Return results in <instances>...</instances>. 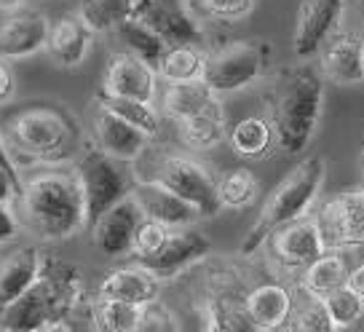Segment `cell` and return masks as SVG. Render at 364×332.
I'll return each mask as SVG.
<instances>
[{"label": "cell", "instance_id": "32", "mask_svg": "<svg viewBox=\"0 0 364 332\" xmlns=\"http://www.w3.org/2000/svg\"><path fill=\"white\" fill-rule=\"evenodd\" d=\"M260 196V180L247 166H236L217 177V198L223 209H247Z\"/></svg>", "mask_w": 364, "mask_h": 332}, {"label": "cell", "instance_id": "51", "mask_svg": "<svg viewBox=\"0 0 364 332\" xmlns=\"http://www.w3.org/2000/svg\"><path fill=\"white\" fill-rule=\"evenodd\" d=\"M282 332H284V330H282Z\"/></svg>", "mask_w": 364, "mask_h": 332}, {"label": "cell", "instance_id": "37", "mask_svg": "<svg viewBox=\"0 0 364 332\" xmlns=\"http://www.w3.org/2000/svg\"><path fill=\"white\" fill-rule=\"evenodd\" d=\"M284 332H338V330H335L332 319L327 316L324 303L306 298L300 306H295Z\"/></svg>", "mask_w": 364, "mask_h": 332}, {"label": "cell", "instance_id": "18", "mask_svg": "<svg viewBox=\"0 0 364 332\" xmlns=\"http://www.w3.org/2000/svg\"><path fill=\"white\" fill-rule=\"evenodd\" d=\"M129 196L136 201V206L145 215V220L161 223V225H166L169 230L193 228L198 220H204L193 206L185 204L182 198H177L166 188L153 183V180H136L134 177V185H132V193Z\"/></svg>", "mask_w": 364, "mask_h": 332}, {"label": "cell", "instance_id": "26", "mask_svg": "<svg viewBox=\"0 0 364 332\" xmlns=\"http://www.w3.org/2000/svg\"><path fill=\"white\" fill-rule=\"evenodd\" d=\"M153 0H80L75 14L94 35L115 33L121 24L142 16Z\"/></svg>", "mask_w": 364, "mask_h": 332}, {"label": "cell", "instance_id": "39", "mask_svg": "<svg viewBox=\"0 0 364 332\" xmlns=\"http://www.w3.org/2000/svg\"><path fill=\"white\" fill-rule=\"evenodd\" d=\"M169 233L171 230L166 225L153 223V220H142V225L136 228L134 241H132V257H134V263H142V260L153 257L166 244Z\"/></svg>", "mask_w": 364, "mask_h": 332}, {"label": "cell", "instance_id": "4", "mask_svg": "<svg viewBox=\"0 0 364 332\" xmlns=\"http://www.w3.org/2000/svg\"><path fill=\"white\" fill-rule=\"evenodd\" d=\"M86 279L78 265L68 263L57 255H43L41 276L22 298L0 311V330L3 332H51L83 295Z\"/></svg>", "mask_w": 364, "mask_h": 332}, {"label": "cell", "instance_id": "24", "mask_svg": "<svg viewBox=\"0 0 364 332\" xmlns=\"http://www.w3.org/2000/svg\"><path fill=\"white\" fill-rule=\"evenodd\" d=\"M223 105V97H217L204 80H188V83H169L161 94V115L174 124H182L188 118L204 115Z\"/></svg>", "mask_w": 364, "mask_h": 332}, {"label": "cell", "instance_id": "23", "mask_svg": "<svg viewBox=\"0 0 364 332\" xmlns=\"http://www.w3.org/2000/svg\"><path fill=\"white\" fill-rule=\"evenodd\" d=\"M94 33L78 19V14H65L51 24V35L46 43V54L51 62L62 70H73L83 65V59L89 57Z\"/></svg>", "mask_w": 364, "mask_h": 332}, {"label": "cell", "instance_id": "17", "mask_svg": "<svg viewBox=\"0 0 364 332\" xmlns=\"http://www.w3.org/2000/svg\"><path fill=\"white\" fill-rule=\"evenodd\" d=\"M145 215L139 212L136 201L129 196L121 204H115L110 212L91 225V244L94 250L105 257H124L132 255V241H134L136 228L142 225Z\"/></svg>", "mask_w": 364, "mask_h": 332}, {"label": "cell", "instance_id": "8", "mask_svg": "<svg viewBox=\"0 0 364 332\" xmlns=\"http://www.w3.org/2000/svg\"><path fill=\"white\" fill-rule=\"evenodd\" d=\"M136 180H153L161 188H166L169 193L182 198L185 204H191L201 218H215L217 212H223L220 198H217V177L206 169L204 164H198L191 156L169 153L161 156L148 177H136Z\"/></svg>", "mask_w": 364, "mask_h": 332}, {"label": "cell", "instance_id": "45", "mask_svg": "<svg viewBox=\"0 0 364 332\" xmlns=\"http://www.w3.org/2000/svg\"><path fill=\"white\" fill-rule=\"evenodd\" d=\"M346 287H348L351 292H356V295L364 300V260L359 265H351V274H348V282H346Z\"/></svg>", "mask_w": 364, "mask_h": 332}, {"label": "cell", "instance_id": "2", "mask_svg": "<svg viewBox=\"0 0 364 332\" xmlns=\"http://www.w3.org/2000/svg\"><path fill=\"white\" fill-rule=\"evenodd\" d=\"M324 113V80L311 68L276 73L268 89V121L276 134V150L300 156L316 137Z\"/></svg>", "mask_w": 364, "mask_h": 332}, {"label": "cell", "instance_id": "14", "mask_svg": "<svg viewBox=\"0 0 364 332\" xmlns=\"http://www.w3.org/2000/svg\"><path fill=\"white\" fill-rule=\"evenodd\" d=\"M265 244H268L276 263H282L287 271H300V274L327 252L314 215L279 228Z\"/></svg>", "mask_w": 364, "mask_h": 332}, {"label": "cell", "instance_id": "3", "mask_svg": "<svg viewBox=\"0 0 364 332\" xmlns=\"http://www.w3.org/2000/svg\"><path fill=\"white\" fill-rule=\"evenodd\" d=\"M0 134L19 166L30 159L41 166H65L80 150V127L62 105H24L3 118Z\"/></svg>", "mask_w": 364, "mask_h": 332}, {"label": "cell", "instance_id": "7", "mask_svg": "<svg viewBox=\"0 0 364 332\" xmlns=\"http://www.w3.org/2000/svg\"><path fill=\"white\" fill-rule=\"evenodd\" d=\"M73 169L80 183V191H83L89 228L105 212H110L115 204L129 198L132 185H134V174L129 172L126 164L105 156L102 150H97L94 145L80 150Z\"/></svg>", "mask_w": 364, "mask_h": 332}, {"label": "cell", "instance_id": "21", "mask_svg": "<svg viewBox=\"0 0 364 332\" xmlns=\"http://www.w3.org/2000/svg\"><path fill=\"white\" fill-rule=\"evenodd\" d=\"M247 314H250L252 324L260 332H282L287 321L295 311V295L292 289L276 282H265L257 284L255 289L247 292Z\"/></svg>", "mask_w": 364, "mask_h": 332}, {"label": "cell", "instance_id": "25", "mask_svg": "<svg viewBox=\"0 0 364 332\" xmlns=\"http://www.w3.org/2000/svg\"><path fill=\"white\" fill-rule=\"evenodd\" d=\"M244 298L233 287H217L204 303V332H260L252 324Z\"/></svg>", "mask_w": 364, "mask_h": 332}, {"label": "cell", "instance_id": "20", "mask_svg": "<svg viewBox=\"0 0 364 332\" xmlns=\"http://www.w3.org/2000/svg\"><path fill=\"white\" fill-rule=\"evenodd\" d=\"M159 295L161 282L136 263L110 271L97 287V298L118 300V303H129V306H148V303H156Z\"/></svg>", "mask_w": 364, "mask_h": 332}, {"label": "cell", "instance_id": "1", "mask_svg": "<svg viewBox=\"0 0 364 332\" xmlns=\"http://www.w3.org/2000/svg\"><path fill=\"white\" fill-rule=\"evenodd\" d=\"M16 215L35 239L62 244L89 228L86 201L73 166H41L22 177Z\"/></svg>", "mask_w": 364, "mask_h": 332}, {"label": "cell", "instance_id": "40", "mask_svg": "<svg viewBox=\"0 0 364 332\" xmlns=\"http://www.w3.org/2000/svg\"><path fill=\"white\" fill-rule=\"evenodd\" d=\"M134 332H182V321L174 309H169L164 300H156L142 306Z\"/></svg>", "mask_w": 364, "mask_h": 332}, {"label": "cell", "instance_id": "35", "mask_svg": "<svg viewBox=\"0 0 364 332\" xmlns=\"http://www.w3.org/2000/svg\"><path fill=\"white\" fill-rule=\"evenodd\" d=\"M139 314H142V306H129V303H118V300L97 298L100 332H134Z\"/></svg>", "mask_w": 364, "mask_h": 332}, {"label": "cell", "instance_id": "42", "mask_svg": "<svg viewBox=\"0 0 364 332\" xmlns=\"http://www.w3.org/2000/svg\"><path fill=\"white\" fill-rule=\"evenodd\" d=\"M19 193H22V183H16L6 169H0V204L16 206Z\"/></svg>", "mask_w": 364, "mask_h": 332}, {"label": "cell", "instance_id": "29", "mask_svg": "<svg viewBox=\"0 0 364 332\" xmlns=\"http://www.w3.org/2000/svg\"><path fill=\"white\" fill-rule=\"evenodd\" d=\"M174 127H177V137H180L182 145L188 150H196V153L215 150L217 145H223L228 139V115L223 105L204 115H196V118H188L182 124H174Z\"/></svg>", "mask_w": 364, "mask_h": 332}, {"label": "cell", "instance_id": "13", "mask_svg": "<svg viewBox=\"0 0 364 332\" xmlns=\"http://www.w3.org/2000/svg\"><path fill=\"white\" fill-rule=\"evenodd\" d=\"M159 73L134 59L132 54L115 51L107 59V68L102 75V97L113 100H132V102L156 105L159 102Z\"/></svg>", "mask_w": 364, "mask_h": 332}, {"label": "cell", "instance_id": "6", "mask_svg": "<svg viewBox=\"0 0 364 332\" xmlns=\"http://www.w3.org/2000/svg\"><path fill=\"white\" fill-rule=\"evenodd\" d=\"M271 54V43L260 38H239V41L217 43L206 48L201 80L217 97L244 92L268 75Z\"/></svg>", "mask_w": 364, "mask_h": 332}, {"label": "cell", "instance_id": "41", "mask_svg": "<svg viewBox=\"0 0 364 332\" xmlns=\"http://www.w3.org/2000/svg\"><path fill=\"white\" fill-rule=\"evenodd\" d=\"M22 230V220L16 215V206H3L0 204V247L11 244Z\"/></svg>", "mask_w": 364, "mask_h": 332}, {"label": "cell", "instance_id": "43", "mask_svg": "<svg viewBox=\"0 0 364 332\" xmlns=\"http://www.w3.org/2000/svg\"><path fill=\"white\" fill-rule=\"evenodd\" d=\"M14 94H16V78H14L9 62L0 59V105L11 102Z\"/></svg>", "mask_w": 364, "mask_h": 332}, {"label": "cell", "instance_id": "50", "mask_svg": "<svg viewBox=\"0 0 364 332\" xmlns=\"http://www.w3.org/2000/svg\"><path fill=\"white\" fill-rule=\"evenodd\" d=\"M0 332H3V330H0Z\"/></svg>", "mask_w": 364, "mask_h": 332}, {"label": "cell", "instance_id": "44", "mask_svg": "<svg viewBox=\"0 0 364 332\" xmlns=\"http://www.w3.org/2000/svg\"><path fill=\"white\" fill-rule=\"evenodd\" d=\"M0 169H6V172L11 174L16 183H22V174H19V166H16V161H14L11 150L6 145V139L0 134Z\"/></svg>", "mask_w": 364, "mask_h": 332}, {"label": "cell", "instance_id": "34", "mask_svg": "<svg viewBox=\"0 0 364 332\" xmlns=\"http://www.w3.org/2000/svg\"><path fill=\"white\" fill-rule=\"evenodd\" d=\"M257 0H193V9L198 19H209L217 24H233L247 19L255 11Z\"/></svg>", "mask_w": 364, "mask_h": 332}, {"label": "cell", "instance_id": "9", "mask_svg": "<svg viewBox=\"0 0 364 332\" xmlns=\"http://www.w3.org/2000/svg\"><path fill=\"white\" fill-rule=\"evenodd\" d=\"M327 252L364 247V188L332 196L314 215Z\"/></svg>", "mask_w": 364, "mask_h": 332}, {"label": "cell", "instance_id": "27", "mask_svg": "<svg viewBox=\"0 0 364 332\" xmlns=\"http://www.w3.org/2000/svg\"><path fill=\"white\" fill-rule=\"evenodd\" d=\"M351 274V263L346 252H324L314 265L300 274V289L311 300H324L335 289L346 287Z\"/></svg>", "mask_w": 364, "mask_h": 332}, {"label": "cell", "instance_id": "16", "mask_svg": "<svg viewBox=\"0 0 364 332\" xmlns=\"http://www.w3.org/2000/svg\"><path fill=\"white\" fill-rule=\"evenodd\" d=\"M209 252H212L209 236H204L201 230L196 228H182V230H171L166 244L161 247L159 252L136 265H142L145 271H150L159 282H166V279L185 274L196 263H201Z\"/></svg>", "mask_w": 364, "mask_h": 332}, {"label": "cell", "instance_id": "31", "mask_svg": "<svg viewBox=\"0 0 364 332\" xmlns=\"http://www.w3.org/2000/svg\"><path fill=\"white\" fill-rule=\"evenodd\" d=\"M204 57L206 48L196 46H171L164 51L159 68V78L169 83H188V80H201L204 75Z\"/></svg>", "mask_w": 364, "mask_h": 332}, {"label": "cell", "instance_id": "48", "mask_svg": "<svg viewBox=\"0 0 364 332\" xmlns=\"http://www.w3.org/2000/svg\"><path fill=\"white\" fill-rule=\"evenodd\" d=\"M362 172H364V148H362Z\"/></svg>", "mask_w": 364, "mask_h": 332}, {"label": "cell", "instance_id": "15", "mask_svg": "<svg viewBox=\"0 0 364 332\" xmlns=\"http://www.w3.org/2000/svg\"><path fill=\"white\" fill-rule=\"evenodd\" d=\"M51 35V19L35 9L11 11L0 22V59L16 62L46 51Z\"/></svg>", "mask_w": 364, "mask_h": 332}, {"label": "cell", "instance_id": "49", "mask_svg": "<svg viewBox=\"0 0 364 332\" xmlns=\"http://www.w3.org/2000/svg\"><path fill=\"white\" fill-rule=\"evenodd\" d=\"M362 46H364V35H362Z\"/></svg>", "mask_w": 364, "mask_h": 332}, {"label": "cell", "instance_id": "19", "mask_svg": "<svg viewBox=\"0 0 364 332\" xmlns=\"http://www.w3.org/2000/svg\"><path fill=\"white\" fill-rule=\"evenodd\" d=\"M318 75L335 86L364 83V46L362 35L338 33L318 51Z\"/></svg>", "mask_w": 364, "mask_h": 332}, {"label": "cell", "instance_id": "5", "mask_svg": "<svg viewBox=\"0 0 364 332\" xmlns=\"http://www.w3.org/2000/svg\"><path fill=\"white\" fill-rule=\"evenodd\" d=\"M324 177H327V161L321 156H311V159L300 161L265 198L260 215L244 239L241 252L255 255L279 228L308 218L311 209L316 206L321 188H324Z\"/></svg>", "mask_w": 364, "mask_h": 332}, {"label": "cell", "instance_id": "36", "mask_svg": "<svg viewBox=\"0 0 364 332\" xmlns=\"http://www.w3.org/2000/svg\"><path fill=\"white\" fill-rule=\"evenodd\" d=\"M321 303H324V311H327V316L332 319V324H335L338 332L346 330V327H351L353 321L364 314V300L359 298L356 292H351L348 287L335 289V292L327 295Z\"/></svg>", "mask_w": 364, "mask_h": 332}, {"label": "cell", "instance_id": "30", "mask_svg": "<svg viewBox=\"0 0 364 332\" xmlns=\"http://www.w3.org/2000/svg\"><path fill=\"white\" fill-rule=\"evenodd\" d=\"M113 35H115V41L121 43V51H124V54H132L134 59L150 65L153 70L159 68L161 57H164V51H166V43L150 30L148 24H142L139 19H134V22L121 24Z\"/></svg>", "mask_w": 364, "mask_h": 332}, {"label": "cell", "instance_id": "22", "mask_svg": "<svg viewBox=\"0 0 364 332\" xmlns=\"http://www.w3.org/2000/svg\"><path fill=\"white\" fill-rule=\"evenodd\" d=\"M41 268H43V252L35 244L0 255V311L11 306L16 298H22L38 282Z\"/></svg>", "mask_w": 364, "mask_h": 332}, {"label": "cell", "instance_id": "47", "mask_svg": "<svg viewBox=\"0 0 364 332\" xmlns=\"http://www.w3.org/2000/svg\"><path fill=\"white\" fill-rule=\"evenodd\" d=\"M341 332H364V314L356 321H353L351 327H346V330H341Z\"/></svg>", "mask_w": 364, "mask_h": 332}, {"label": "cell", "instance_id": "10", "mask_svg": "<svg viewBox=\"0 0 364 332\" xmlns=\"http://www.w3.org/2000/svg\"><path fill=\"white\" fill-rule=\"evenodd\" d=\"M346 0H300L292 30V54L297 59L316 57L341 33Z\"/></svg>", "mask_w": 364, "mask_h": 332}, {"label": "cell", "instance_id": "12", "mask_svg": "<svg viewBox=\"0 0 364 332\" xmlns=\"http://www.w3.org/2000/svg\"><path fill=\"white\" fill-rule=\"evenodd\" d=\"M139 22L148 24L161 41L171 46H196L206 48L204 22L196 16V11L182 0H153L142 11Z\"/></svg>", "mask_w": 364, "mask_h": 332}, {"label": "cell", "instance_id": "38", "mask_svg": "<svg viewBox=\"0 0 364 332\" xmlns=\"http://www.w3.org/2000/svg\"><path fill=\"white\" fill-rule=\"evenodd\" d=\"M51 332H100V324H97V292L86 289V295L51 327Z\"/></svg>", "mask_w": 364, "mask_h": 332}, {"label": "cell", "instance_id": "33", "mask_svg": "<svg viewBox=\"0 0 364 332\" xmlns=\"http://www.w3.org/2000/svg\"><path fill=\"white\" fill-rule=\"evenodd\" d=\"M97 100L102 105H107L118 118H124L129 127H134L139 134H145L150 142L161 137L164 115H161L159 105L132 102V100H113V97H102V94H97Z\"/></svg>", "mask_w": 364, "mask_h": 332}, {"label": "cell", "instance_id": "11", "mask_svg": "<svg viewBox=\"0 0 364 332\" xmlns=\"http://www.w3.org/2000/svg\"><path fill=\"white\" fill-rule=\"evenodd\" d=\"M89 139L97 150H102L105 156L121 161V164H134L148 153L150 139L139 134L134 127H129L124 118L102 105L97 97L89 105Z\"/></svg>", "mask_w": 364, "mask_h": 332}, {"label": "cell", "instance_id": "46", "mask_svg": "<svg viewBox=\"0 0 364 332\" xmlns=\"http://www.w3.org/2000/svg\"><path fill=\"white\" fill-rule=\"evenodd\" d=\"M27 0H0V11H19Z\"/></svg>", "mask_w": 364, "mask_h": 332}, {"label": "cell", "instance_id": "28", "mask_svg": "<svg viewBox=\"0 0 364 332\" xmlns=\"http://www.w3.org/2000/svg\"><path fill=\"white\" fill-rule=\"evenodd\" d=\"M228 145L244 161H260L276 148V134L268 115H247L228 129Z\"/></svg>", "mask_w": 364, "mask_h": 332}]
</instances>
